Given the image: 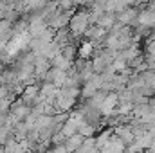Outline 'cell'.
<instances>
[{"label":"cell","mask_w":155,"mask_h":153,"mask_svg":"<svg viewBox=\"0 0 155 153\" xmlns=\"http://www.w3.org/2000/svg\"><path fill=\"white\" fill-rule=\"evenodd\" d=\"M25 43H27V34L16 36V38L9 43V54H15V52H18V50H20V49H22Z\"/></svg>","instance_id":"cell-1"},{"label":"cell","mask_w":155,"mask_h":153,"mask_svg":"<svg viewBox=\"0 0 155 153\" xmlns=\"http://www.w3.org/2000/svg\"><path fill=\"white\" fill-rule=\"evenodd\" d=\"M87 20H85V15H79V16H76L74 20H72V29H74V33H81L83 29H85V24Z\"/></svg>","instance_id":"cell-2"},{"label":"cell","mask_w":155,"mask_h":153,"mask_svg":"<svg viewBox=\"0 0 155 153\" xmlns=\"http://www.w3.org/2000/svg\"><path fill=\"white\" fill-rule=\"evenodd\" d=\"M92 49V45L90 43H87V45H83V49H81V56H88V50Z\"/></svg>","instance_id":"cell-3"}]
</instances>
